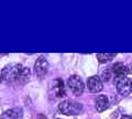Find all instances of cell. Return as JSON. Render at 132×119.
Returning <instances> with one entry per match:
<instances>
[{
    "mask_svg": "<svg viewBox=\"0 0 132 119\" xmlns=\"http://www.w3.org/2000/svg\"><path fill=\"white\" fill-rule=\"evenodd\" d=\"M2 81L12 85H24L30 81L31 72L21 64L11 63L6 65L1 71Z\"/></svg>",
    "mask_w": 132,
    "mask_h": 119,
    "instance_id": "cell-1",
    "label": "cell"
},
{
    "mask_svg": "<svg viewBox=\"0 0 132 119\" xmlns=\"http://www.w3.org/2000/svg\"><path fill=\"white\" fill-rule=\"evenodd\" d=\"M59 110L67 116H76L82 113V105L78 101L64 100L59 105Z\"/></svg>",
    "mask_w": 132,
    "mask_h": 119,
    "instance_id": "cell-2",
    "label": "cell"
},
{
    "mask_svg": "<svg viewBox=\"0 0 132 119\" xmlns=\"http://www.w3.org/2000/svg\"><path fill=\"white\" fill-rule=\"evenodd\" d=\"M67 85L71 92L76 96H80L82 93H84L85 89V85L84 82L81 81V78L77 75H72L67 80Z\"/></svg>",
    "mask_w": 132,
    "mask_h": 119,
    "instance_id": "cell-3",
    "label": "cell"
},
{
    "mask_svg": "<svg viewBox=\"0 0 132 119\" xmlns=\"http://www.w3.org/2000/svg\"><path fill=\"white\" fill-rule=\"evenodd\" d=\"M116 87L119 94L123 96H129L132 93V81L129 77H122V78L114 80Z\"/></svg>",
    "mask_w": 132,
    "mask_h": 119,
    "instance_id": "cell-4",
    "label": "cell"
},
{
    "mask_svg": "<svg viewBox=\"0 0 132 119\" xmlns=\"http://www.w3.org/2000/svg\"><path fill=\"white\" fill-rule=\"evenodd\" d=\"M48 71V63L45 57L40 56L34 63V73L35 75L39 77L40 80H42L43 77L46 75Z\"/></svg>",
    "mask_w": 132,
    "mask_h": 119,
    "instance_id": "cell-5",
    "label": "cell"
},
{
    "mask_svg": "<svg viewBox=\"0 0 132 119\" xmlns=\"http://www.w3.org/2000/svg\"><path fill=\"white\" fill-rule=\"evenodd\" d=\"M111 71H112L114 80L127 77L128 74H130V68L123 63H116L113 66L111 67Z\"/></svg>",
    "mask_w": 132,
    "mask_h": 119,
    "instance_id": "cell-6",
    "label": "cell"
},
{
    "mask_svg": "<svg viewBox=\"0 0 132 119\" xmlns=\"http://www.w3.org/2000/svg\"><path fill=\"white\" fill-rule=\"evenodd\" d=\"M87 86H88V89L92 93H99V92L102 91V88H104L101 78L97 75L89 77L88 81H87Z\"/></svg>",
    "mask_w": 132,
    "mask_h": 119,
    "instance_id": "cell-7",
    "label": "cell"
},
{
    "mask_svg": "<svg viewBox=\"0 0 132 119\" xmlns=\"http://www.w3.org/2000/svg\"><path fill=\"white\" fill-rule=\"evenodd\" d=\"M22 117H23L22 109L19 107H14V108L6 110L0 116V119H22Z\"/></svg>",
    "mask_w": 132,
    "mask_h": 119,
    "instance_id": "cell-8",
    "label": "cell"
},
{
    "mask_svg": "<svg viewBox=\"0 0 132 119\" xmlns=\"http://www.w3.org/2000/svg\"><path fill=\"white\" fill-rule=\"evenodd\" d=\"M53 93L56 97H64L66 96V92H65V87H64V83L61 78H57L53 82V86H52Z\"/></svg>",
    "mask_w": 132,
    "mask_h": 119,
    "instance_id": "cell-9",
    "label": "cell"
},
{
    "mask_svg": "<svg viewBox=\"0 0 132 119\" xmlns=\"http://www.w3.org/2000/svg\"><path fill=\"white\" fill-rule=\"evenodd\" d=\"M95 102H96V109L99 113L105 112V110L109 107V100L106 95H98Z\"/></svg>",
    "mask_w": 132,
    "mask_h": 119,
    "instance_id": "cell-10",
    "label": "cell"
},
{
    "mask_svg": "<svg viewBox=\"0 0 132 119\" xmlns=\"http://www.w3.org/2000/svg\"><path fill=\"white\" fill-rule=\"evenodd\" d=\"M116 53H98L97 54V60L99 61V63L104 64V63H108L110 61H112L116 57Z\"/></svg>",
    "mask_w": 132,
    "mask_h": 119,
    "instance_id": "cell-11",
    "label": "cell"
},
{
    "mask_svg": "<svg viewBox=\"0 0 132 119\" xmlns=\"http://www.w3.org/2000/svg\"><path fill=\"white\" fill-rule=\"evenodd\" d=\"M112 71L110 69H106V71H104V73H102V80H104L105 82H108L110 80V77H112Z\"/></svg>",
    "mask_w": 132,
    "mask_h": 119,
    "instance_id": "cell-12",
    "label": "cell"
},
{
    "mask_svg": "<svg viewBox=\"0 0 132 119\" xmlns=\"http://www.w3.org/2000/svg\"><path fill=\"white\" fill-rule=\"evenodd\" d=\"M120 119H132V116H122Z\"/></svg>",
    "mask_w": 132,
    "mask_h": 119,
    "instance_id": "cell-13",
    "label": "cell"
},
{
    "mask_svg": "<svg viewBox=\"0 0 132 119\" xmlns=\"http://www.w3.org/2000/svg\"><path fill=\"white\" fill-rule=\"evenodd\" d=\"M2 82V76H1V74H0V83Z\"/></svg>",
    "mask_w": 132,
    "mask_h": 119,
    "instance_id": "cell-14",
    "label": "cell"
}]
</instances>
